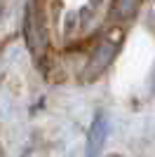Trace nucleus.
<instances>
[{"label":"nucleus","instance_id":"nucleus-1","mask_svg":"<svg viewBox=\"0 0 155 157\" xmlns=\"http://www.w3.org/2000/svg\"><path fill=\"white\" fill-rule=\"evenodd\" d=\"M117 47H120V40L117 38H101L97 45L92 47V54L87 59V66H85V80H94L99 78L117 54Z\"/></svg>","mask_w":155,"mask_h":157},{"label":"nucleus","instance_id":"nucleus-2","mask_svg":"<svg viewBox=\"0 0 155 157\" xmlns=\"http://www.w3.org/2000/svg\"><path fill=\"white\" fill-rule=\"evenodd\" d=\"M24 38H26V45L35 56L45 52L47 47V26H45V17L42 12L38 10V5L33 2L26 12V19H24Z\"/></svg>","mask_w":155,"mask_h":157},{"label":"nucleus","instance_id":"nucleus-3","mask_svg":"<svg viewBox=\"0 0 155 157\" xmlns=\"http://www.w3.org/2000/svg\"><path fill=\"white\" fill-rule=\"evenodd\" d=\"M106 136H108V122H106V117L99 113L97 117H94L92 129H89V138H87V157H99L101 155Z\"/></svg>","mask_w":155,"mask_h":157},{"label":"nucleus","instance_id":"nucleus-4","mask_svg":"<svg viewBox=\"0 0 155 157\" xmlns=\"http://www.w3.org/2000/svg\"><path fill=\"white\" fill-rule=\"evenodd\" d=\"M141 2L143 0H115L113 2V19L117 21V24H125V21H132L139 14V10H141Z\"/></svg>","mask_w":155,"mask_h":157},{"label":"nucleus","instance_id":"nucleus-5","mask_svg":"<svg viewBox=\"0 0 155 157\" xmlns=\"http://www.w3.org/2000/svg\"><path fill=\"white\" fill-rule=\"evenodd\" d=\"M21 157H47V150L45 148H31V150H26Z\"/></svg>","mask_w":155,"mask_h":157},{"label":"nucleus","instance_id":"nucleus-6","mask_svg":"<svg viewBox=\"0 0 155 157\" xmlns=\"http://www.w3.org/2000/svg\"><path fill=\"white\" fill-rule=\"evenodd\" d=\"M2 7H5V0H0V17H2Z\"/></svg>","mask_w":155,"mask_h":157},{"label":"nucleus","instance_id":"nucleus-7","mask_svg":"<svg viewBox=\"0 0 155 157\" xmlns=\"http://www.w3.org/2000/svg\"><path fill=\"white\" fill-rule=\"evenodd\" d=\"M108 157H120V155H108Z\"/></svg>","mask_w":155,"mask_h":157}]
</instances>
